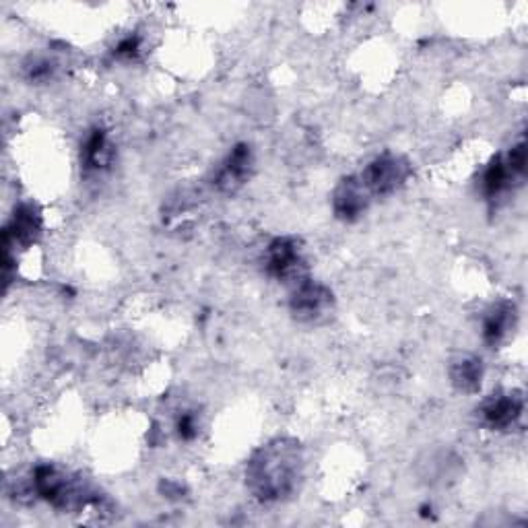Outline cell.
<instances>
[{"instance_id":"9","label":"cell","mask_w":528,"mask_h":528,"mask_svg":"<svg viewBox=\"0 0 528 528\" xmlns=\"http://www.w3.org/2000/svg\"><path fill=\"white\" fill-rule=\"evenodd\" d=\"M516 326V310L510 304L493 306L483 318V339L487 345H502Z\"/></svg>"},{"instance_id":"4","label":"cell","mask_w":528,"mask_h":528,"mask_svg":"<svg viewBox=\"0 0 528 528\" xmlns=\"http://www.w3.org/2000/svg\"><path fill=\"white\" fill-rule=\"evenodd\" d=\"M333 306V293L328 287L310 279H300L291 293V312L304 322L320 320Z\"/></svg>"},{"instance_id":"3","label":"cell","mask_w":528,"mask_h":528,"mask_svg":"<svg viewBox=\"0 0 528 528\" xmlns=\"http://www.w3.org/2000/svg\"><path fill=\"white\" fill-rule=\"evenodd\" d=\"M302 267L304 258L300 244L291 238H277L264 250V269L275 279L297 283V279H302Z\"/></svg>"},{"instance_id":"7","label":"cell","mask_w":528,"mask_h":528,"mask_svg":"<svg viewBox=\"0 0 528 528\" xmlns=\"http://www.w3.org/2000/svg\"><path fill=\"white\" fill-rule=\"evenodd\" d=\"M370 192L361 184L359 178L343 180L333 194V209L335 215L343 221H355L368 209Z\"/></svg>"},{"instance_id":"11","label":"cell","mask_w":528,"mask_h":528,"mask_svg":"<svg viewBox=\"0 0 528 528\" xmlns=\"http://www.w3.org/2000/svg\"><path fill=\"white\" fill-rule=\"evenodd\" d=\"M176 432H178L180 440H186V442H190V440H194L198 436V423H196V417L190 411H186V413H182L178 417Z\"/></svg>"},{"instance_id":"1","label":"cell","mask_w":528,"mask_h":528,"mask_svg":"<svg viewBox=\"0 0 528 528\" xmlns=\"http://www.w3.org/2000/svg\"><path fill=\"white\" fill-rule=\"evenodd\" d=\"M302 469V456L295 444L275 442L248 462L246 481L260 502H281L297 487Z\"/></svg>"},{"instance_id":"12","label":"cell","mask_w":528,"mask_h":528,"mask_svg":"<svg viewBox=\"0 0 528 528\" xmlns=\"http://www.w3.org/2000/svg\"><path fill=\"white\" fill-rule=\"evenodd\" d=\"M141 52V40L137 36H128L124 40L118 42L114 54L122 60H132V58H137Z\"/></svg>"},{"instance_id":"8","label":"cell","mask_w":528,"mask_h":528,"mask_svg":"<svg viewBox=\"0 0 528 528\" xmlns=\"http://www.w3.org/2000/svg\"><path fill=\"white\" fill-rule=\"evenodd\" d=\"M114 151L108 132L104 128H93L83 141L81 163L87 172H102L112 163Z\"/></svg>"},{"instance_id":"10","label":"cell","mask_w":528,"mask_h":528,"mask_svg":"<svg viewBox=\"0 0 528 528\" xmlns=\"http://www.w3.org/2000/svg\"><path fill=\"white\" fill-rule=\"evenodd\" d=\"M450 378L458 390H465V392L477 390L481 386V380H483L481 359H477L473 355H465V357L456 359L450 368Z\"/></svg>"},{"instance_id":"2","label":"cell","mask_w":528,"mask_h":528,"mask_svg":"<svg viewBox=\"0 0 528 528\" xmlns=\"http://www.w3.org/2000/svg\"><path fill=\"white\" fill-rule=\"evenodd\" d=\"M407 178H409V163L403 157L386 153L370 161L359 180L363 186H366L370 196L372 194L384 196L403 186Z\"/></svg>"},{"instance_id":"5","label":"cell","mask_w":528,"mask_h":528,"mask_svg":"<svg viewBox=\"0 0 528 528\" xmlns=\"http://www.w3.org/2000/svg\"><path fill=\"white\" fill-rule=\"evenodd\" d=\"M252 165H254V155L250 145L240 143L229 151V155L221 163L213 184L223 192H234L250 178Z\"/></svg>"},{"instance_id":"6","label":"cell","mask_w":528,"mask_h":528,"mask_svg":"<svg viewBox=\"0 0 528 528\" xmlns=\"http://www.w3.org/2000/svg\"><path fill=\"white\" fill-rule=\"evenodd\" d=\"M524 411L522 396L504 392V394H493L481 405V419L491 429H510L518 423Z\"/></svg>"}]
</instances>
